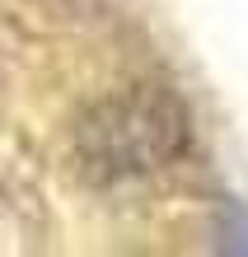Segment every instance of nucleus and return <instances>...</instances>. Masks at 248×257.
Segmentation results:
<instances>
[{
    "instance_id": "obj_1",
    "label": "nucleus",
    "mask_w": 248,
    "mask_h": 257,
    "mask_svg": "<svg viewBox=\"0 0 248 257\" xmlns=\"http://www.w3.org/2000/svg\"><path fill=\"white\" fill-rule=\"evenodd\" d=\"M188 141L183 108L159 89H136L99 103L80 126V150L108 173H150L164 169Z\"/></svg>"
}]
</instances>
